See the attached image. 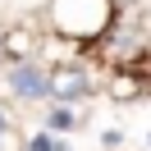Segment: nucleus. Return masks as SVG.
<instances>
[{"label":"nucleus","mask_w":151,"mask_h":151,"mask_svg":"<svg viewBox=\"0 0 151 151\" xmlns=\"http://www.w3.org/2000/svg\"><path fill=\"white\" fill-rule=\"evenodd\" d=\"M46 19L64 41H101L114 28V0H50Z\"/></svg>","instance_id":"1"},{"label":"nucleus","mask_w":151,"mask_h":151,"mask_svg":"<svg viewBox=\"0 0 151 151\" xmlns=\"http://www.w3.org/2000/svg\"><path fill=\"white\" fill-rule=\"evenodd\" d=\"M46 128H50V133H60V137H64V133H73V128H78L73 105H55V101H50V110H46Z\"/></svg>","instance_id":"5"},{"label":"nucleus","mask_w":151,"mask_h":151,"mask_svg":"<svg viewBox=\"0 0 151 151\" xmlns=\"http://www.w3.org/2000/svg\"><path fill=\"white\" fill-rule=\"evenodd\" d=\"M92 92H96V78H92L87 64H73V60L50 64V101H55V105H78V101H87Z\"/></svg>","instance_id":"2"},{"label":"nucleus","mask_w":151,"mask_h":151,"mask_svg":"<svg viewBox=\"0 0 151 151\" xmlns=\"http://www.w3.org/2000/svg\"><path fill=\"white\" fill-rule=\"evenodd\" d=\"M5 87H9V96H19V101H50V69L37 64V60L9 64Z\"/></svg>","instance_id":"3"},{"label":"nucleus","mask_w":151,"mask_h":151,"mask_svg":"<svg viewBox=\"0 0 151 151\" xmlns=\"http://www.w3.org/2000/svg\"><path fill=\"white\" fill-rule=\"evenodd\" d=\"M23 151H64V137H60V133H50V128H41Z\"/></svg>","instance_id":"7"},{"label":"nucleus","mask_w":151,"mask_h":151,"mask_svg":"<svg viewBox=\"0 0 151 151\" xmlns=\"http://www.w3.org/2000/svg\"><path fill=\"white\" fill-rule=\"evenodd\" d=\"M142 92H147V87H142L137 73H114L110 78V96H114V101H137Z\"/></svg>","instance_id":"6"},{"label":"nucleus","mask_w":151,"mask_h":151,"mask_svg":"<svg viewBox=\"0 0 151 151\" xmlns=\"http://www.w3.org/2000/svg\"><path fill=\"white\" fill-rule=\"evenodd\" d=\"M32 28H14L5 32V55H9V64H23V60H32Z\"/></svg>","instance_id":"4"}]
</instances>
